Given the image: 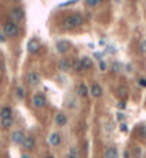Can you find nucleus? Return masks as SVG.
<instances>
[{"label":"nucleus","mask_w":146,"mask_h":158,"mask_svg":"<svg viewBox=\"0 0 146 158\" xmlns=\"http://www.w3.org/2000/svg\"><path fill=\"white\" fill-rule=\"evenodd\" d=\"M82 23H84L82 14L75 13V14H71V16L65 17L64 20H62V23H61V26H62V29H65V30H71V29H77V27L82 26Z\"/></svg>","instance_id":"nucleus-1"},{"label":"nucleus","mask_w":146,"mask_h":158,"mask_svg":"<svg viewBox=\"0 0 146 158\" xmlns=\"http://www.w3.org/2000/svg\"><path fill=\"white\" fill-rule=\"evenodd\" d=\"M3 31L6 36L9 37H16L17 34H19V26L14 23V21H6L3 26Z\"/></svg>","instance_id":"nucleus-2"},{"label":"nucleus","mask_w":146,"mask_h":158,"mask_svg":"<svg viewBox=\"0 0 146 158\" xmlns=\"http://www.w3.org/2000/svg\"><path fill=\"white\" fill-rule=\"evenodd\" d=\"M10 17L13 19V21L14 23H19V21H21L23 19H24V10L21 7H13L12 12H10Z\"/></svg>","instance_id":"nucleus-3"},{"label":"nucleus","mask_w":146,"mask_h":158,"mask_svg":"<svg viewBox=\"0 0 146 158\" xmlns=\"http://www.w3.org/2000/svg\"><path fill=\"white\" fill-rule=\"evenodd\" d=\"M69 47H71V44H69L68 40H58V42L55 43V50L60 54H65L69 50Z\"/></svg>","instance_id":"nucleus-4"},{"label":"nucleus","mask_w":146,"mask_h":158,"mask_svg":"<svg viewBox=\"0 0 146 158\" xmlns=\"http://www.w3.org/2000/svg\"><path fill=\"white\" fill-rule=\"evenodd\" d=\"M33 104L36 108H43L47 104V100H45L44 94H34L33 96Z\"/></svg>","instance_id":"nucleus-5"},{"label":"nucleus","mask_w":146,"mask_h":158,"mask_svg":"<svg viewBox=\"0 0 146 158\" xmlns=\"http://www.w3.org/2000/svg\"><path fill=\"white\" fill-rule=\"evenodd\" d=\"M24 134H23V131H20V130H16V131H13L12 134V141L14 142V144H23V141H24Z\"/></svg>","instance_id":"nucleus-6"},{"label":"nucleus","mask_w":146,"mask_h":158,"mask_svg":"<svg viewBox=\"0 0 146 158\" xmlns=\"http://www.w3.org/2000/svg\"><path fill=\"white\" fill-rule=\"evenodd\" d=\"M102 93H104V90H102V87L99 84H92L91 88H89V94L92 97H95V98H99L102 96Z\"/></svg>","instance_id":"nucleus-7"},{"label":"nucleus","mask_w":146,"mask_h":158,"mask_svg":"<svg viewBox=\"0 0 146 158\" xmlns=\"http://www.w3.org/2000/svg\"><path fill=\"white\" fill-rule=\"evenodd\" d=\"M27 50L30 51V53H37V51L40 50V43L37 42L36 39H31V40H29V43H27Z\"/></svg>","instance_id":"nucleus-8"},{"label":"nucleus","mask_w":146,"mask_h":158,"mask_svg":"<svg viewBox=\"0 0 146 158\" xmlns=\"http://www.w3.org/2000/svg\"><path fill=\"white\" fill-rule=\"evenodd\" d=\"M40 81H41V79H40V74L38 73H36V71H30L29 73V83L31 84V86H38L40 84Z\"/></svg>","instance_id":"nucleus-9"},{"label":"nucleus","mask_w":146,"mask_h":158,"mask_svg":"<svg viewBox=\"0 0 146 158\" xmlns=\"http://www.w3.org/2000/svg\"><path fill=\"white\" fill-rule=\"evenodd\" d=\"M34 145H36V138L31 137V135H29V137L24 138V141H23V147H24V150L30 151L34 148Z\"/></svg>","instance_id":"nucleus-10"},{"label":"nucleus","mask_w":146,"mask_h":158,"mask_svg":"<svg viewBox=\"0 0 146 158\" xmlns=\"http://www.w3.org/2000/svg\"><path fill=\"white\" fill-rule=\"evenodd\" d=\"M48 142L51 147H58L61 144V137L58 133H53L51 135L48 137Z\"/></svg>","instance_id":"nucleus-11"},{"label":"nucleus","mask_w":146,"mask_h":158,"mask_svg":"<svg viewBox=\"0 0 146 158\" xmlns=\"http://www.w3.org/2000/svg\"><path fill=\"white\" fill-rule=\"evenodd\" d=\"M67 121H68V117L65 116L64 112H58L57 116H55V124L58 127H64L67 124Z\"/></svg>","instance_id":"nucleus-12"},{"label":"nucleus","mask_w":146,"mask_h":158,"mask_svg":"<svg viewBox=\"0 0 146 158\" xmlns=\"http://www.w3.org/2000/svg\"><path fill=\"white\" fill-rule=\"evenodd\" d=\"M104 158H118V151L115 147H108L104 151Z\"/></svg>","instance_id":"nucleus-13"},{"label":"nucleus","mask_w":146,"mask_h":158,"mask_svg":"<svg viewBox=\"0 0 146 158\" xmlns=\"http://www.w3.org/2000/svg\"><path fill=\"white\" fill-rule=\"evenodd\" d=\"M0 117H2V120H4V118H12L13 117L12 108L10 107H3L2 108V111H0Z\"/></svg>","instance_id":"nucleus-14"},{"label":"nucleus","mask_w":146,"mask_h":158,"mask_svg":"<svg viewBox=\"0 0 146 158\" xmlns=\"http://www.w3.org/2000/svg\"><path fill=\"white\" fill-rule=\"evenodd\" d=\"M77 94L80 97H87L88 96V88H87L85 84H80L77 87Z\"/></svg>","instance_id":"nucleus-15"},{"label":"nucleus","mask_w":146,"mask_h":158,"mask_svg":"<svg viewBox=\"0 0 146 158\" xmlns=\"http://www.w3.org/2000/svg\"><path fill=\"white\" fill-rule=\"evenodd\" d=\"M71 67H73L74 71H77V73H80V71L84 70V67H82V61H81V60H74V61L71 63Z\"/></svg>","instance_id":"nucleus-16"},{"label":"nucleus","mask_w":146,"mask_h":158,"mask_svg":"<svg viewBox=\"0 0 146 158\" xmlns=\"http://www.w3.org/2000/svg\"><path fill=\"white\" fill-rule=\"evenodd\" d=\"M81 61H82V67H84V70H89V68H92V60L89 57H84L81 58Z\"/></svg>","instance_id":"nucleus-17"},{"label":"nucleus","mask_w":146,"mask_h":158,"mask_svg":"<svg viewBox=\"0 0 146 158\" xmlns=\"http://www.w3.org/2000/svg\"><path fill=\"white\" fill-rule=\"evenodd\" d=\"M58 67H60L61 70H69V68H71V63H68L67 61V60H60V61H58Z\"/></svg>","instance_id":"nucleus-18"},{"label":"nucleus","mask_w":146,"mask_h":158,"mask_svg":"<svg viewBox=\"0 0 146 158\" xmlns=\"http://www.w3.org/2000/svg\"><path fill=\"white\" fill-rule=\"evenodd\" d=\"M13 125V117L12 118H4V120H2V127H3V128H10V127H12Z\"/></svg>","instance_id":"nucleus-19"},{"label":"nucleus","mask_w":146,"mask_h":158,"mask_svg":"<svg viewBox=\"0 0 146 158\" xmlns=\"http://www.w3.org/2000/svg\"><path fill=\"white\" fill-rule=\"evenodd\" d=\"M141 155H142V150H141L139 147H134V150H132V157L141 158Z\"/></svg>","instance_id":"nucleus-20"},{"label":"nucleus","mask_w":146,"mask_h":158,"mask_svg":"<svg viewBox=\"0 0 146 158\" xmlns=\"http://www.w3.org/2000/svg\"><path fill=\"white\" fill-rule=\"evenodd\" d=\"M24 94H26L24 88H23V87H17V97H19V98H24Z\"/></svg>","instance_id":"nucleus-21"},{"label":"nucleus","mask_w":146,"mask_h":158,"mask_svg":"<svg viewBox=\"0 0 146 158\" xmlns=\"http://www.w3.org/2000/svg\"><path fill=\"white\" fill-rule=\"evenodd\" d=\"M85 3L87 6H89V7H95V6H98V0H85Z\"/></svg>","instance_id":"nucleus-22"},{"label":"nucleus","mask_w":146,"mask_h":158,"mask_svg":"<svg viewBox=\"0 0 146 158\" xmlns=\"http://www.w3.org/2000/svg\"><path fill=\"white\" fill-rule=\"evenodd\" d=\"M106 67H108V66H106V63L104 61V60H101V61H99V70H101V71H105Z\"/></svg>","instance_id":"nucleus-23"},{"label":"nucleus","mask_w":146,"mask_h":158,"mask_svg":"<svg viewBox=\"0 0 146 158\" xmlns=\"http://www.w3.org/2000/svg\"><path fill=\"white\" fill-rule=\"evenodd\" d=\"M139 86L146 88V79H139Z\"/></svg>","instance_id":"nucleus-24"},{"label":"nucleus","mask_w":146,"mask_h":158,"mask_svg":"<svg viewBox=\"0 0 146 158\" xmlns=\"http://www.w3.org/2000/svg\"><path fill=\"white\" fill-rule=\"evenodd\" d=\"M141 47H142V51H145V53H146V39H143V40H142Z\"/></svg>","instance_id":"nucleus-25"},{"label":"nucleus","mask_w":146,"mask_h":158,"mask_svg":"<svg viewBox=\"0 0 146 158\" xmlns=\"http://www.w3.org/2000/svg\"><path fill=\"white\" fill-rule=\"evenodd\" d=\"M121 131H122V133H128V125H126V124H121Z\"/></svg>","instance_id":"nucleus-26"},{"label":"nucleus","mask_w":146,"mask_h":158,"mask_svg":"<svg viewBox=\"0 0 146 158\" xmlns=\"http://www.w3.org/2000/svg\"><path fill=\"white\" fill-rule=\"evenodd\" d=\"M112 68H114V70H119V68H121V66H119V63H114V64H112Z\"/></svg>","instance_id":"nucleus-27"},{"label":"nucleus","mask_w":146,"mask_h":158,"mask_svg":"<svg viewBox=\"0 0 146 158\" xmlns=\"http://www.w3.org/2000/svg\"><path fill=\"white\" fill-rule=\"evenodd\" d=\"M125 103H119V104H118V107H119V108H121V110H123V108H125Z\"/></svg>","instance_id":"nucleus-28"},{"label":"nucleus","mask_w":146,"mask_h":158,"mask_svg":"<svg viewBox=\"0 0 146 158\" xmlns=\"http://www.w3.org/2000/svg\"><path fill=\"white\" fill-rule=\"evenodd\" d=\"M0 42H6V37H4L2 33H0Z\"/></svg>","instance_id":"nucleus-29"},{"label":"nucleus","mask_w":146,"mask_h":158,"mask_svg":"<svg viewBox=\"0 0 146 158\" xmlns=\"http://www.w3.org/2000/svg\"><path fill=\"white\" fill-rule=\"evenodd\" d=\"M123 157H125V158H129V152H128V151H125V155H123Z\"/></svg>","instance_id":"nucleus-30"},{"label":"nucleus","mask_w":146,"mask_h":158,"mask_svg":"<svg viewBox=\"0 0 146 158\" xmlns=\"http://www.w3.org/2000/svg\"><path fill=\"white\" fill-rule=\"evenodd\" d=\"M142 135H143V137H146V130H143V131H142Z\"/></svg>","instance_id":"nucleus-31"},{"label":"nucleus","mask_w":146,"mask_h":158,"mask_svg":"<svg viewBox=\"0 0 146 158\" xmlns=\"http://www.w3.org/2000/svg\"><path fill=\"white\" fill-rule=\"evenodd\" d=\"M67 158H77V157H75V155H68Z\"/></svg>","instance_id":"nucleus-32"},{"label":"nucleus","mask_w":146,"mask_h":158,"mask_svg":"<svg viewBox=\"0 0 146 158\" xmlns=\"http://www.w3.org/2000/svg\"><path fill=\"white\" fill-rule=\"evenodd\" d=\"M21 158H30V157H29V155H26V154H24V155H23V157H21Z\"/></svg>","instance_id":"nucleus-33"},{"label":"nucleus","mask_w":146,"mask_h":158,"mask_svg":"<svg viewBox=\"0 0 146 158\" xmlns=\"http://www.w3.org/2000/svg\"><path fill=\"white\" fill-rule=\"evenodd\" d=\"M45 158H54V157H53V155H47V157H45Z\"/></svg>","instance_id":"nucleus-34"},{"label":"nucleus","mask_w":146,"mask_h":158,"mask_svg":"<svg viewBox=\"0 0 146 158\" xmlns=\"http://www.w3.org/2000/svg\"><path fill=\"white\" fill-rule=\"evenodd\" d=\"M98 2H102V0H98Z\"/></svg>","instance_id":"nucleus-35"},{"label":"nucleus","mask_w":146,"mask_h":158,"mask_svg":"<svg viewBox=\"0 0 146 158\" xmlns=\"http://www.w3.org/2000/svg\"><path fill=\"white\" fill-rule=\"evenodd\" d=\"M116 2H119V0H116Z\"/></svg>","instance_id":"nucleus-36"}]
</instances>
